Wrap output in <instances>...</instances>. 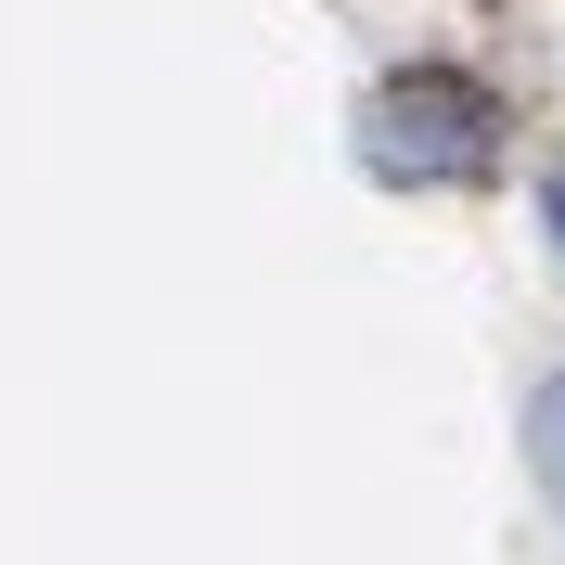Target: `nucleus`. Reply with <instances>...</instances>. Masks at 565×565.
<instances>
[{
    "label": "nucleus",
    "instance_id": "nucleus-2",
    "mask_svg": "<svg viewBox=\"0 0 565 565\" xmlns=\"http://www.w3.org/2000/svg\"><path fill=\"white\" fill-rule=\"evenodd\" d=\"M527 462H540V489H553V514H565V373L527 398Z\"/></svg>",
    "mask_w": 565,
    "mask_h": 565
},
{
    "label": "nucleus",
    "instance_id": "nucleus-1",
    "mask_svg": "<svg viewBox=\"0 0 565 565\" xmlns=\"http://www.w3.org/2000/svg\"><path fill=\"white\" fill-rule=\"evenodd\" d=\"M360 154H373V180H412V193H437V180H476L501 154V116L476 77L424 65V77H386L373 90V116H360Z\"/></svg>",
    "mask_w": 565,
    "mask_h": 565
}]
</instances>
